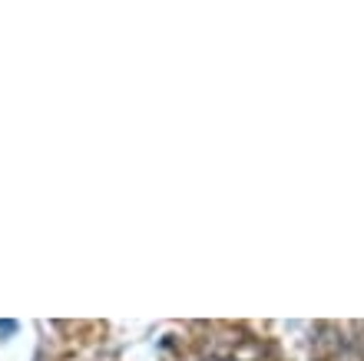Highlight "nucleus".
I'll list each match as a JSON object with an SVG mask.
<instances>
[{
    "instance_id": "obj_1",
    "label": "nucleus",
    "mask_w": 364,
    "mask_h": 361,
    "mask_svg": "<svg viewBox=\"0 0 364 361\" xmlns=\"http://www.w3.org/2000/svg\"><path fill=\"white\" fill-rule=\"evenodd\" d=\"M17 332V322H0V335H14Z\"/></svg>"
}]
</instances>
